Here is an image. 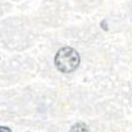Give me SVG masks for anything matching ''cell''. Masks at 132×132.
<instances>
[{
    "label": "cell",
    "mask_w": 132,
    "mask_h": 132,
    "mask_svg": "<svg viewBox=\"0 0 132 132\" xmlns=\"http://www.w3.org/2000/svg\"><path fill=\"white\" fill-rule=\"evenodd\" d=\"M55 65L61 73H73L80 65V55L70 46H64L56 54Z\"/></svg>",
    "instance_id": "obj_1"
},
{
    "label": "cell",
    "mask_w": 132,
    "mask_h": 132,
    "mask_svg": "<svg viewBox=\"0 0 132 132\" xmlns=\"http://www.w3.org/2000/svg\"><path fill=\"white\" fill-rule=\"evenodd\" d=\"M70 132H89V131H88V127H87L86 124L77 123L70 129Z\"/></svg>",
    "instance_id": "obj_2"
},
{
    "label": "cell",
    "mask_w": 132,
    "mask_h": 132,
    "mask_svg": "<svg viewBox=\"0 0 132 132\" xmlns=\"http://www.w3.org/2000/svg\"><path fill=\"white\" fill-rule=\"evenodd\" d=\"M101 26H102V29H104V30H107V24H106V23L105 22H101Z\"/></svg>",
    "instance_id": "obj_4"
},
{
    "label": "cell",
    "mask_w": 132,
    "mask_h": 132,
    "mask_svg": "<svg viewBox=\"0 0 132 132\" xmlns=\"http://www.w3.org/2000/svg\"><path fill=\"white\" fill-rule=\"evenodd\" d=\"M0 132H12L7 126H0Z\"/></svg>",
    "instance_id": "obj_3"
}]
</instances>
